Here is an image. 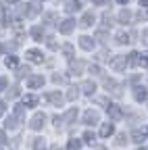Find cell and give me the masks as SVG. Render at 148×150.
Returning <instances> with one entry per match:
<instances>
[{"instance_id": "37", "label": "cell", "mask_w": 148, "mask_h": 150, "mask_svg": "<svg viewBox=\"0 0 148 150\" xmlns=\"http://www.w3.org/2000/svg\"><path fill=\"white\" fill-rule=\"evenodd\" d=\"M4 125H6V127H8V129H15V127H17V119H15V117H8V119H6V123H4Z\"/></svg>"}, {"instance_id": "43", "label": "cell", "mask_w": 148, "mask_h": 150, "mask_svg": "<svg viewBox=\"0 0 148 150\" xmlns=\"http://www.w3.org/2000/svg\"><path fill=\"white\" fill-rule=\"evenodd\" d=\"M98 61H108V52L106 50H100L98 52Z\"/></svg>"}, {"instance_id": "40", "label": "cell", "mask_w": 148, "mask_h": 150, "mask_svg": "<svg viewBox=\"0 0 148 150\" xmlns=\"http://www.w3.org/2000/svg\"><path fill=\"white\" fill-rule=\"evenodd\" d=\"M17 96H19V86H13L8 92V98H17Z\"/></svg>"}, {"instance_id": "8", "label": "cell", "mask_w": 148, "mask_h": 150, "mask_svg": "<svg viewBox=\"0 0 148 150\" xmlns=\"http://www.w3.org/2000/svg\"><path fill=\"white\" fill-rule=\"evenodd\" d=\"M25 56H27L31 63H42V61H44V56H42V52H40V50H27V52H25Z\"/></svg>"}, {"instance_id": "38", "label": "cell", "mask_w": 148, "mask_h": 150, "mask_svg": "<svg viewBox=\"0 0 148 150\" xmlns=\"http://www.w3.org/2000/svg\"><path fill=\"white\" fill-rule=\"evenodd\" d=\"M123 144H127V136L125 134H117V146H123Z\"/></svg>"}, {"instance_id": "3", "label": "cell", "mask_w": 148, "mask_h": 150, "mask_svg": "<svg viewBox=\"0 0 148 150\" xmlns=\"http://www.w3.org/2000/svg\"><path fill=\"white\" fill-rule=\"evenodd\" d=\"M110 67H113L115 71H125V67H127V59H125V56H115V59L110 61Z\"/></svg>"}, {"instance_id": "12", "label": "cell", "mask_w": 148, "mask_h": 150, "mask_svg": "<svg viewBox=\"0 0 148 150\" xmlns=\"http://www.w3.org/2000/svg\"><path fill=\"white\" fill-rule=\"evenodd\" d=\"M113 131H115L113 123H102V127H100V138H108V136H113Z\"/></svg>"}, {"instance_id": "33", "label": "cell", "mask_w": 148, "mask_h": 150, "mask_svg": "<svg viewBox=\"0 0 148 150\" xmlns=\"http://www.w3.org/2000/svg\"><path fill=\"white\" fill-rule=\"evenodd\" d=\"M52 21H57V15H54V13H46V15H44V23L52 25Z\"/></svg>"}, {"instance_id": "4", "label": "cell", "mask_w": 148, "mask_h": 150, "mask_svg": "<svg viewBox=\"0 0 148 150\" xmlns=\"http://www.w3.org/2000/svg\"><path fill=\"white\" fill-rule=\"evenodd\" d=\"M73 27H75V21H73V19H65V21H61V25H59V31L67 35V33L73 31Z\"/></svg>"}, {"instance_id": "15", "label": "cell", "mask_w": 148, "mask_h": 150, "mask_svg": "<svg viewBox=\"0 0 148 150\" xmlns=\"http://www.w3.org/2000/svg\"><path fill=\"white\" fill-rule=\"evenodd\" d=\"M132 21V11L129 8H123L121 13H119V23H129Z\"/></svg>"}, {"instance_id": "20", "label": "cell", "mask_w": 148, "mask_h": 150, "mask_svg": "<svg viewBox=\"0 0 148 150\" xmlns=\"http://www.w3.org/2000/svg\"><path fill=\"white\" fill-rule=\"evenodd\" d=\"M79 8V0H67V4H65V11L67 13H73V11H77Z\"/></svg>"}, {"instance_id": "23", "label": "cell", "mask_w": 148, "mask_h": 150, "mask_svg": "<svg viewBox=\"0 0 148 150\" xmlns=\"http://www.w3.org/2000/svg\"><path fill=\"white\" fill-rule=\"evenodd\" d=\"M134 96H136V100H138V102H142V100H146L148 94H146V90H144V88H136V94H134Z\"/></svg>"}, {"instance_id": "52", "label": "cell", "mask_w": 148, "mask_h": 150, "mask_svg": "<svg viewBox=\"0 0 148 150\" xmlns=\"http://www.w3.org/2000/svg\"><path fill=\"white\" fill-rule=\"evenodd\" d=\"M106 0H94V4H104Z\"/></svg>"}, {"instance_id": "16", "label": "cell", "mask_w": 148, "mask_h": 150, "mask_svg": "<svg viewBox=\"0 0 148 150\" xmlns=\"http://www.w3.org/2000/svg\"><path fill=\"white\" fill-rule=\"evenodd\" d=\"M4 65H6V69H17L19 67V59H17V56H6V61H4Z\"/></svg>"}, {"instance_id": "24", "label": "cell", "mask_w": 148, "mask_h": 150, "mask_svg": "<svg viewBox=\"0 0 148 150\" xmlns=\"http://www.w3.org/2000/svg\"><path fill=\"white\" fill-rule=\"evenodd\" d=\"M138 59H140V54H138V52H129V56H127V65H129V67L138 65Z\"/></svg>"}, {"instance_id": "27", "label": "cell", "mask_w": 148, "mask_h": 150, "mask_svg": "<svg viewBox=\"0 0 148 150\" xmlns=\"http://www.w3.org/2000/svg\"><path fill=\"white\" fill-rule=\"evenodd\" d=\"M136 19H138V21H148V11L146 8H140L136 13Z\"/></svg>"}, {"instance_id": "54", "label": "cell", "mask_w": 148, "mask_h": 150, "mask_svg": "<svg viewBox=\"0 0 148 150\" xmlns=\"http://www.w3.org/2000/svg\"><path fill=\"white\" fill-rule=\"evenodd\" d=\"M6 2H8V4H13V2H19V0H6Z\"/></svg>"}, {"instance_id": "18", "label": "cell", "mask_w": 148, "mask_h": 150, "mask_svg": "<svg viewBox=\"0 0 148 150\" xmlns=\"http://www.w3.org/2000/svg\"><path fill=\"white\" fill-rule=\"evenodd\" d=\"M38 104V96H33V94H27L23 98V106H35Z\"/></svg>"}, {"instance_id": "5", "label": "cell", "mask_w": 148, "mask_h": 150, "mask_svg": "<svg viewBox=\"0 0 148 150\" xmlns=\"http://www.w3.org/2000/svg\"><path fill=\"white\" fill-rule=\"evenodd\" d=\"M42 86H44V77H42V75H31V77L27 79V88H31V90L42 88Z\"/></svg>"}, {"instance_id": "42", "label": "cell", "mask_w": 148, "mask_h": 150, "mask_svg": "<svg viewBox=\"0 0 148 150\" xmlns=\"http://www.w3.org/2000/svg\"><path fill=\"white\" fill-rule=\"evenodd\" d=\"M25 73H29V67H19L17 69V77H23Z\"/></svg>"}, {"instance_id": "55", "label": "cell", "mask_w": 148, "mask_h": 150, "mask_svg": "<svg viewBox=\"0 0 148 150\" xmlns=\"http://www.w3.org/2000/svg\"><path fill=\"white\" fill-rule=\"evenodd\" d=\"M98 150H106V148H102V146H100V148H98Z\"/></svg>"}, {"instance_id": "56", "label": "cell", "mask_w": 148, "mask_h": 150, "mask_svg": "<svg viewBox=\"0 0 148 150\" xmlns=\"http://www.w3.org/2000/svg\"><path fill=\"white\" fill-rule=\"evenodd\" d=\"M140 150H144V148H140Z\"/></svg>"}, {"instance_id": "51", "label": "cell", "mask_w": 148, "mask_h": 150, "mask_svg": "<svg viewBox=\"0 0 148 150\" xmlns=\"http://www.w3.org/2000/svg\"><path fill=\"white\" fill-rule=\"evenodd\" d=\"M140 6H148V0H140Z\"/></svg>"}, {"instance_id": "49", "label": "cell", "mask_w": 148, "mask_h": 150, "mask_svg": "<svg viewBox=\"0 0 148 150\" xmlns=\"http://www.w3.org/2000/svg\"><path fill=\"white\" fill-rule=\"evenodd\" d=\"M6 142V136H4V131H0V144H4Z\"/></svg>"}, {"instance_id": "1", "label": "cell", "mask_w": 148, "mask_h": 150, "mask_svg": "<svg viewBox=\"0 0 148 150\" xmlns=\"http://www.w3.org/2000/svg\"><path fill=\"white\" fill-rule=\"evenodd\" d=\"M44 121H46V115H44V112H35V115L31 117V121H29V127H31V129H42Z\"/></svg>"}, {"instance_id": "17", "label": "cell", "mask_w": 148, "mask_h": 150, "mask_svg": "<svg viewBox=\"0 0 148 150\" xmlns=\"http://www.w3.org/2000/svg\"><path fill=\"white\" fill-rule=\"evenodd\" d=\"M42 35H44V31H42V27H40V25L31 27V38H33L35 42H42Z\"/></svg>"}, {"instance_id": "44", "label": "cell", "mask_w": 148, "mask_h": 150, "mask_svg": "<svg viewBox=\"0 0 148 150\" xmlns=\"http://www.w3.org/2000/svg\"><path fill=\"white\" fill-rule=\"evenodd\" d=\"M46 40H48V42H46V44H48V48H52V50L57 48V42H54V38H46Z\"/></svg>"}, {"instance_id": "22", "label": "cell", "mask_w": 148, "mask_h": 150, "mask_svg": "<svg viewBox=\"0 0 148 150\" xmlns=\"http://www.w3.org/2000/svg\"><path fill=\"white\" fill-rule=\"evenodd\" d=\"M132 40H129V33H125V31H119L117 33V44H129Z\"/></svg>"}, {"instance_id": "50", "label": "cell", "mask_w": 148, "mask_h": 150, "mask_svg": "<svg viewBox=\"0 0 148 150\" xmlns=\"http://www.w3.org/2000/svg\"><path fill=\"white\" fill-rule=\"evenodd\" d=\"M98 104H108V98H98ZM110 106V104H108Z\"/></svg>"}, {"instance_id": "21", "label": "cell", "mask_w": 148, "mask_h": 150, "mask_svg": "<svg viewBox=\"0 0 148 150\" xmlns=\"http://www.w3.org/2000/svg\"><path fill=\"white\" fill-rule=\"evenodd\" d=\"M132 138H134V142H136V144H142V142H144V138H146V131L136 129L134 134H132Z\"/></svg>"}, {"instance_id": "36", "label": "cell", "mask_w": 148, "mask_h": 150, "mask_svg": "<svg viewBox=\"0 0 148 150\" xmlns=\"http://www.w3.org/2000/svg\"><path fill=\"white\" fill-rule=\"evenodd\" d=\"M104 88H106V90H110V92H115V88H117V83H115L113 79H104Z\"/></svg>"}, {"instance_id": "45", "label": "cell", "mask_w": 148, "mask_h": 150, "mask_svg": "<svg viewBox=\"0 0 148 150\" xmlns=\"http://www.w3.org/2000/svg\"><path fill=\"white\" fill-rule=\"evenodd\" d=\"M6 86H8V79L6 77H0V90H4Z\"/></svg>"}, {"instance_id": "7", "label": "cell", "mask_w": 148, "mask_h": 150, "mask_svg": "<svg viewBox=\"0 0 148 150\" xmlns=\"http://www.w3.org/2000/svg\"><path fill=\"white\" fill-rule=\"evenodd\" d=\"M84 123H88V125L98 123V112L96 110H86L84 112Z\"/></svg>"}, {"instance_id": "2", "label": "cell", "mask_w": 148, "mask_h": 150, "mask_svg": "<svg viewBox=\"0 0 148 150\" xmlns=\"http://www.w3.org/2000/svg\"><path fill=\"white\" fill-rule=\"evenodd\" d=\"M46 100H48V102H52L54 106H61V104L65 102L63 94H59V92H48V94H46Z\"/></svg>"}, {"instance_id": "39", "label": "cell", "mask_w": 148, "mask_h": 150, "mask_svg": "<svg viewBox=\"0 0 148 150\" xmlns=\"http://www.w3.org/2000/svg\"><path fill=\"white\" fill-rule=\"evenodd\" d=\"M90 73H92V75H102V69H100L98 65H90Z\"/></svg>"}, {"instance_id": "25", "label": "cell", "mask_w": 148, "mask_h": 150, "mask_svg": "<svg viewBox=\"0 0 148 150\" xmlns=\"http://www.w3.org/2000/svg\"><path fill=\"white\" fill-rule=\"evenodd\" d=\"M25 117V106L23 104H17L15 106V119H23Z\"/></svg>"}, {"instance_id": "46", "label": "cell", "mask_w": 148, "mask_h": 150, "mask_svg": "<svg viewBox=\"0 0 148 150\" xmlns=\"http://www.w3.org/2000/svg\"><path fill=\"white\" fill-rule=\"evenodd\" d=\"M142 42L148 46V29H144V31H142Z\"/></svg>"}, {"instance_id": "11", "label": "cell", "mask_w": 148, "mask_h": 150, "mask_svg": "<svg viewBox=\"0 0 148 150\" xmlns=\"http://www.w3.org/2000/svg\"><path fill=\"white\" fill-rule=\"evenodd\" d=\"M92 23H94V13H92V11L84 13V17H81V21H79V25H81V27H90Z\"/></svg>"}, {"instance_id": "10", "label": "cell", "mask_w": 148, "mask_h": 150, "mask_svg": "<svg viewBox=\"0 0 148 150\" xmlns=\"http://www.w3.org/2000/svg\"><path fill=\"white\" fill-rule=\"evenodd\" d=\"M40 13V4L38 2H29L27 6H25V15L31 19V17H35V15H38Z\"/></svg>"}, {"instance_id": "19", "label": "cell", "mask_w": 148, "mask_h": 150, "mask_svg": "<svg viewBox=\"0 0 148 150\" xmlns=\"http://www.w3.org/2000/svg\"><path fill=\"white\" fill-rule=\"evenodd\" d=\"M81 90H84L86 94H94V92H96V83H94V81H84V83H81Z\"/></svg>"}, {"instance_id": "48", "label": "cell", "mask_w": 148, "mask_h": 150, "mask_svg": "<svg viewBox=\"0 0 148 150\" xmlns=\"http://www.w3.org/2000/svg\"><path fill=\"white\" fill-rule=\"evenodd\" d=\"M4 108H6V104H4L2 100H0V115H4Z\"/></svg>"}, {"instance_id": "41", "label": "cell", "mask_w": 148, "mask_h": 150, "mask_svg": "<svg viewBox=\"0 0 148 150\" xmlns=\"http://www.w3.org/2000/svg\"><path fill=\"white\" fill-rule=\"evenodd\" d=\"M102 21H104V27H110V25H113V23H110L113 19H110V15H108V13H104V15H102Z\"/></svg>"}, {"instance_id": "30", "label": "cell", "mask_w": 148, "mask_h": 150, "mask_svg": "<svg viewBox=\"0 0 148 150\" xmlns=\"http://www.w3.org/2000/svg\"><path fill=\"white\" fill-rule=\"evenodd\" d=\"M52 81H54V83H67V77H65V75L54 73V75H52Z\"/></svg>"}, {"instance_id": "28", "label": "cell", "mask_w": 148, "mask_h": 150, "mask_svg": "<svg viewBox=\"0 0 148 150\" xmlns=\"http://www.w3.org/2000/svg\"><path fill=\"white\" fill-rule=\"evenodd\" d=\"M44 144H46V142H44V138H35V140H33V150H42V148H44Z\"/></svg>"}, {"instance_id": "31", "label": "cell", "mask_w": 148, "mask_h": 150, "mask_svg": "<svg viewBox=\"0 0 148 150\" xmlns=\"http://www.w3.org/2000/svg\"><path fill=\"white\" fill-rule=\"evenodd\" d=\"M138 65H142V67H148V52H142V54H140V59H138Z\"/></svg>"}, {"instance_id": "9", "label": "cell", "mask_w": 148, "mask_h": 150, "mask_svg": "<svg viewBox=\"0 0 148 150\" xmlns=\"http://www.w3.org/2000/svg\"><path fill=\"white\" fill-rule=\"evenodd\" d=\"M79 46H81L84 50H94V40H92L90 35H81V38H79Z\"/></svg>"}, {"instance_id": "34", "label": "cell", "mask_w": 148, "mask_h": 150, "mask_svg": "<svg viewBox=\"0 0 148 150\" xmlns=\"http://www.w3.org/2000/svg\"><path fill=\"white\" fill-rule=\"evenodd\" d=\"M96 140V136L94 134H92V131H84V142H88V144H92V142H94Z\"/></svg>"}, {"instance_id": "35", "label": "cell", "mask_w": 148, "mask_h": 150, "mask_svg": "<svg viewBox=\"0 0 148 150\" xmlns=\"http://www.w3.org/2000/svg\"><path fill=\"white\" fill-rule=\"evenodd\" d=\"M96 40H100V42H106V40H108V35H106L104 29H98V31H96Z\"/></svg>"}, {"instance_id": "13", "label": "cell", "mask_w": 148, "mask_h": 150, "mask_svg": "<svg viewBox=\"0 0 148 150\" xmlns=\"http://www.w3.org/2000/svg\"><path fill=\"white\" fill-rule=\"evenodd\" d=\"M75 119H77V108H69L63 117V123H73Z\"/></svg>"}, {"instance_id": "6", "label": "cell", "mask_w": 148, "mask_h": 150, "mask_svg": "<svg viewBox=\"0 0 148 150\" xmlns=\"http://www.w3.org/2000/svg\"><path fill=\"white\" fill-rule=\"evenodd\" d=\"M106 112H108L110 119H121V117H123V110H121V106H117V104L106 106Z\"/></svg>"}, {"instance_id": "32", "label": "cell", "mask_w": 148, "mask_h": 150, "mask_svg": "<svg viewBox=\"0 0 148 150\" xmlns=\"http://www.w3.org/2000/svg\"><path fill=\"white\" fill-rule=\"evenodd\" d=\"M63 52H65L67 56H73V54H75V48H73V44H65V46H63Z\"/></svg>"}, {"instance_id": "53", "label": "cell", "mask_w": 148, "mask_h": 150, "mask_svg": "<svg viewBox=\"0 0 148 150\" xmlns=\"http://www.w3.org/2000/svg\"><path fill=\"white\" fill-rule=\"evenodd\" d=\"M117 2H119V4H127V2H129V0H117Z\"/></svg>"}, {"instance_id": "14", "label": "cell", "mask_w": 148, "mask_h": 150, "mask_svg": "<svg viewBox=\"0 0 148 150\" xmlns=\"http://www.w3.org/2000/svg\"><path fill=\"white\" fill-rule=\"evenodd\" d=\"M69 69H71V73H75V75H79V73L84 71V61H71Z\"/></svg>"}, {"instance_id": "26", "label": "cell", "mask_w": 148, "mask_h": 150, "mask_svg": "<svg viewBox=\"0 0 148 150\" xmlns=\"http://www.w3.org/2000/svg\"><path fill=\"white\" fill-rule=\"evenodd\" d=\"M77 96H79V90H77V88H69V92H67V100H77Z\"/></svg>"}, {"instance_id": "47", "label": "cell", "mask_w": 148, "mask_h": 150, "mask_svg": "<svg viewBox=\"0 0 148 150\" xmlns=\"http://www.w3.org/2000/svg\"><path fill=\"white\" fill-rule=\"evenodd\" d=\"M52 121H54V125H57V127H59V125H61V123H63V117H54V119H52Z\"/></svg>"}, {"instance_id": "29", "label": "cell", "mask_w": 148, "mask_h": 150, "mask_svg": "<svg viewBox=\"0 0 148 150\" xmlns=\"http://www.w3.org/2000/svg\"><path fill=\"white\" fill-rule=\"evenodd\" d=\"M69 150H79L81 148V142L79 140H69V146H67Z\"/></svg>"}]
</instances>
